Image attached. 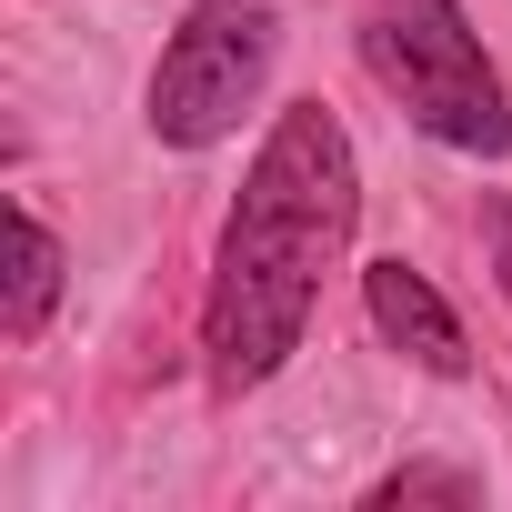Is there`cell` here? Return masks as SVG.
<instances>
[{
    "instance_id": "obj_1",
    "label": "cell",
    "mask_w": 512,
    "mask_h": 512,
    "mask_svg": "<svg viewBox=\"0 0 512 512\" xmlns=\"http://www.w3.org/2000/svg\"><path fill=\"white\" fill-rule=\"evenodd\" d=\"M362 221V171H352V141L322 101H292L251 161L231 221H221V251H211V302H201V352H211V382L221 392H251L272 382L292 352H302V322H312V292L322 272L342 262V241Z\"/></svg>"
},
{
    "instance_id": "obj_2",
    "label": "cell",
    "mask_w": 512,
    "mask_h": 512,
    "mask_svg": "<svg viewBox=\"0 0 512 512\" xmlns=\"http://www.w3.org/2000/svg\"><path fill=\"white\" fill-rule=\"evenodd\" d=\"M362 61L372 81L452 151L472 161H502L512 151V101L462 21V0H372V21H362Z\"/></svg>"
},
{
    "instance_id": "obj_3",
    "label": "cell",
    "mask_w": 512,
    "mask_h": 512,
    "mask_svg": "<svg viewBox=\"0 0 512 512\" xmlns=\"http://www.w3.org/2000/svg\"><path fill=\"white\" fill-rule=\"evenodd\" d=\"M272 51H282L272 0H191L161 71H151V141L211 151L221 131H241V111L272 81Z\"/></svg>"
},
{
    "instance_id": "obj_4",
    "label": "cell",
    "mask_w": 512,
    "mask_h": 512,
    "mask_svg": "<svg viewBox=\"0 0 512 512\" xmlns=\"http://www.w3.org/2000/svg\"><path fill=\"white\" fill-rule=\"evenodd\" d=\"M362 302H372V332H382L392 352H412L422 372H442V382L472 372V342H462L452 302H442L412 262H372V272H362Z\"/></svg>"
},
{
    "instance_id": "obj_5",
    "label": "cell",
    "mask_w": 512,
    "mask_h": 512,
    "mask_svg": "<svg viewBox=\"0 0 512 512\" xmlns=\"http://www.w3.org/2000/svg\"><path fill=\"white\" fill-rule=\"evenodd\" d=\"M51 302H61V241L41 211H11V312H0V332L31 342L51 322Z\"/></svg>"
},
{
    "instance_id": "obj_6",
    "label": "cell",
    "mask_w": 512,
    "mask_h": 512,
    "mask_svg": "<svg viewBox=\"0 0 512 512\" xmlns=\"http://www.w3.org/2000/svg\"><path fill=\"white\" fill-rule=\"evenodd\" d=\"M402 502H482V482L452 472V462H412V472L372 482V512H402Z\"/></svg>"
},
{
    "instance_id": "obj_7",
    "label": "cell",
    "mask_w": 512,
    "mask_h": 512,
    "mask_svg": "<svg viewBox=\"0 0 512 512\" xmlns=\"http://www.w3.org/2000/svg\"><path fill=\"white\" fill-rule=\"evenodd\" d=\"M492 272H502V302H512V191H492Z\"/></svg>"
}]
</instances>
